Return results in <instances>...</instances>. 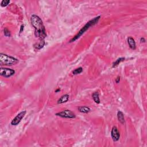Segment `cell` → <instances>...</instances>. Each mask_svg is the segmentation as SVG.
<instances>
[{
  "mask_svg": "<svg viewBox=\"0 0 147 147\" xmlns=\"http://www.w3.org/2000/svg\"><path fill=\"white\" fill-rule=\"evenodd\" d=\"M10 3L9 0H3L1 2V6L2 7H5L8 6V4Z\"/></svg>",
  "mask_w": 147,
  "mask_h": 147,
  "instance_id": "cell-16",
  "label": "cell"
},
{
  "mask_svg": "<svg viewBox=\"0 0 147 147\" xmlns=\"http://www.w3.org/2000/svg\"><path fill=\"white\" fill-rule=\"evenodd\" d=\"M56 116L66 118H75L76 117L75 114L70 110H64L60 112L57 113Z\"/></svg>",
  "mask_w": 147,
  "mask_h": 147,
  "instance_id": "cell-4",
  "label": "cell"
},
{
  "mask_svg": "<svg viewBox=\"0 0 147 147\" xmlns=\"http://www.w3.org/2000/svg\"><path fill=\"white\" fill-rule=\"evenodd\" d=\"M128 43L129 47L133 50H135L136 48V44L135 40L132 37H129L128 38Z\"/></svg>",
  "mask_w": 147,
  "mask_h": 147,
  "instance_id": "cell-8",
  "label": "cell"
},
{
  "mask_svg": "<svg viewBox=\"0 0 147 147\" xmlns=\"http://www.w3.org/2000/svg\"><path fill=\"white\" fill-rule=\"evenodd\" d=\"M26 111H22L20 113H18L11 122L12 125H17L21 122L22 118L24 117L25 115L26 114Z\"/></svg>",
  "mask_w": 147,
  "mask_h": 147,
  "instance_id": "cell-6",
  "label": "cell"
},
{
  "mask_svg": "<svg viewBox=\"0 0 147 147\" xmlns=\"http://www.w3.org/2000/svg\"><path fill=\"white\" fill-rule=\"evenodd\" d=\"M15 74V71L12 69L8 68H0V75L5 78H9L13 75Z\"/></svg>",
  "mask_w": 147,
  "mask_h": 147,
  "instance_id": "cell-5",
  "label": "cell"
},
{
  "mask_svg": "<svg viewBox=\"0 0 147 147\" xmlns=\"http://www.w3.org/2000/svg\"><path fill=\"white\" fill-rule=\"evenodd\" d=\"M24 25H21L20 27V34L21 33L22 31H24Z\"/></svg>",
  "mask_w": 147,
  "mask_h": 147,
  "instance_id": "cell-18",
  "label": "cell"
},
{
  "mask_svg": "<svg viewBox=\"0 0 147 147\" xmlns=\"http://www.w3.org/2000/svg\"><path fill=\"white\" fill-rule=\"evenodd\" d=\"M124 60H125V58H118L113 63V68H114L117 67V66H118V64H120V63H121V62L124 61Z\"/></svg>",
  "mask_w": 147,
  "mask_h": 147,
  "instance_id": "cell-14",
  "label": "cell"
},
{
  "mask_svg": "<svg viewBox=\"0 0 147 147\" xmlns=\"http://www.w3.org/2000/svg\"><path fill=\"white\" fill-rule=\"evenodd\" d=\"M117 118H118V120L120 121V122H121V124H124L125 118H124V115L122 111H118V113H117Z\"/></svg>",
  "mask_w": 147,
  "mask_h": 147,
  "instance_id": "cell-11",
  "label": "cell"
},
{
  "mask_svg": "<svg viewBox=\"0 0 147 147\" xmlns=\"http://www.w3.org/2000/svg\"><path fill=\"white\" fill-rule=\"evenodd\" d=\"M93 98L94 100V102L97 104H99L100 103V97H99V93L98 91H95L93 94Z\"/></svg>",
  "mask_w": 147,
  "mask_h": 147,
  "instance_id": "cell-13",
  "label": "cell"
},
{
  "mask_svg": "<svg viewBox=\"0 0 147 147\" xmlns=\"http://www.w3.org/2000/svg\"><path fill=\"white\" fill-rule=\"evenodd\" d=\"M60 91V89H57V90H55V93H58V91Z\"/></svg>",
  "mask_w": 147,
  "mask_h": 147,
  "instance_id": "cell-21",
  "label": "cell"
},
{
  "mask_svg": "<svg viewBox=\"0 0 147 147\" xmlns=\"http://www.w3.org/2000/svg\"><path fill=\"white\" fill-rule=\"evenodd\" d=\"M140 42H141V43H142V42H143V43H144V42H145V39H144V37H141V39H140Z\"/></svg>",
  "mask_w": 147,
  "mask_h": 147,
  "instance_id": "cell-20",
  "label": "cell"
},
{
  "mask_svg": "<svg viewBox=\"0 0 147 147\" xmlns=\"http://www.w3.org/2000/svg\"><path fill=\"white\" fill-rule=\"evenodd\" d=\"M83 71V68L82 67H79L78 68H76L75 70H74L73 71V74L74 75H77L79 74H80Z\"/></svg>",
  "mask_w": 147,
  "mask_h": 147,
  "instance_id": "cell-15",
  "label": "cell"
},
{
  "mask_svg": "<svg viewBox=\"0 0 147 147\" xmlns=\"http://www.w3.org/2000/svg\"><path fill=\"white\" fill-rule=\"evenodd\" d=\"M111 136L114 142L118 141V140L120 139V134L116 126L113 127L111 131Z\"/></svg>",
  "mask_w": 147,
  "mask_h": 147,
  "instance_id": "cell-7",
  "label": "cell"
},
{
  "mask_svg": "<svg viewBox=\"0 0 147 147\" xmlns=\"http://www.w3.org/2000/svg\"><path fill=\"white\" fill-rule=\"evenodd\" d=\"M31 21L32 26L35 28V35L40 40H44L47 36L46 31L43 21L38 16L33 15L31 16Z\"/></svg>",
  "mask_w": 147,
  "mask_h": 147,
  "instance_id": "cell-1",
  "label": "cell"
},
{
  "mask_svg": "<svg viewBox=\"0 0 147 147\" xmlns=\"http://www.w3.org/2000/svg\"><path fill=\"white\" fill-rule=\"evenodd\" d=\"M4 35H5V36L6 37H10L11 36L10 35V31L7 29L6 28H5L4 29Z\"/></svg>",
  "mask_w": 147,
  "mask_h": 147,
  "instance_id": "cell-17",
  "label": "cell"
},
{
  "mask_svg": "<svg viewBox=\"0 0 147 147\" xmlns=\"http://www.w3.org/2000/svg\"><path fill=\"white\" fill-rule=\"evenodd\" d=\"M69 100V95L68 94H64V95H62L60 98L59 99L58 101V104H64L65 102H67Z\"/></svg>",
  "mask_w": 147,
  "mask_h": 147,
  "instance_id": "cell-9",
  "label": "cell"
},
{
  "mask_svg": "<svg viewBox=\"0 0 147 147\" xmlns=\"http://www.w3.org/2000/svg\"><path fill=\"white\" fill-rule=\"evenodd\" d=\"M18 63V60L13 56L4 54V53H0V64L1 65H5V66H12V65L16 64Z\"/></svg>",
  "mask_w": 147,
  "mask_h": 147,
  "instance_id": "cell-3",
  "label": "cell"
},
{
  "mask_svg": "<svg viewBox=\"0 0 147 147\" xmlns=\"http://www.w3.org/2000/svg\"><path fill=\"white\" fill-rule=\"evenodd\" d=\"M100 18H101V16H99L93 18V20H91L89 21L88 22H87V23L86 24V25H84V26H83V27L79 31V32L78 33L77 35H75V36L73 38H72V39H71V40L70 42V43H72V42H74L75 40H77V39H78L86 31L88 30V29L91 27V26L95 25L96 24H97V22H98V21L100 20Z\"/></svg>",
  "mask_w": 147,
  "mask_h": 147,
  "instance_id": "cell-2",
  "label": "cell"
},
{
  "mask_svg": "<svg viewBox=\"0 0 147 147\" xmlns=\"http://www.w3.org/2000/svg\"><path fill=\"white\" fill-rule=\"evenodd\" d=\"M45 45V40H39V42L35 44L34 45V47L37 49H40L42 48H43V47Z\"/></svg>",
  "mask_w": 147,
  "mask_h": 147,
  "instance_id": "cell-10",
  "label": "cell"
},
{
  "mask_svg": "<svg viewBox=\"0 0 147 147\" xmlns=\"http://www.w3.org/2000/svg\"><path fill=\"white\" fill-rule=\"evenodd\" d=\"M78 110L82 113H88L89 112H90L91 109L90 107L87 106H80L78 107Z\"/></svg>",
  "mask_w": 147,
  "mask_h": 147,
  "instance_id": "cell-12",
  "label": "cell"
},
{
  "mask_svg": "<svg viewBox=\"0 0 147 147\" xmlns=\"http://www.w3.org/2000/svg\"><path fill=\"white\" fill-rule=\"evenodd\" d=\"M120 77H118L116 79V82L118 83L120 82Z\"/></svg>",
  "mask_w": 147,
  "mask_h": 147,
  "instance_id": "cell-19",
  "label": "cell"
}]
</instances>
